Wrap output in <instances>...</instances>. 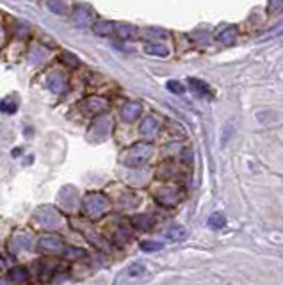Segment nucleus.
Here are the masks:
<instances>
[{"label": "nucleus", "mask_w": 283, "mask_h": 285, "mask_svg": "<svg viewBox=\"0 0 283 285\" xmlns=\"http://www.w3.org/2000/svg\"><path fill=\"white\" fill-rule=\"evenodd\" d=\"M139 114H141V103L139 102H127L121 109V118L129 123L138 120Z\"/></svg>", "instance_id": "39448f33"}, {"label": "nucleus", "mask_w": 283, "mask_h": 285, "mask_svg": "<svg viewBox=\"0 0 283 285\" xmlns=\"http://www.w3.org/2000/svg\"><path fill=\"white\" fill-rule=\"evenodd\" d=\"M155 200L159 201L164 207H175L178 201L182 200L184 191L177 186H160L159 189H155Z\"/></svg>", "instance_id": "7ed1b4c3"}, {"label": "nucleus", "mask_w": 283, "mask_h": 285, "mask_svg": "<svg viewBox=\"0 0 283 285\" xmlns=\"http://www.w3.org/2000/svg\"><path fill=\"white\" fill-rule=\"evenodd\" d=\"M141 38L148 41H160V40H168L169 38V32L168 31H162V29H155V27H150V29H142L141 32Z\"/></svg>", "instance_id": "1a4fd4ad"}, {"label": "nucleus", "mask_w": 283, "mask_h": 285, "mask_svg": "<svg viewBox=\"0 0 283 285\" xmlns=\"http://www.w3.org/2000/svg\"><path fill=\"white\" fill-rule=\"evenodd\" d=\"M164 236H166V239H169V240L180 242V240H184L187 237V230L182 227V225H173V227H169L168 230L164 232Z\"/></svg>", "instance_id": "9b49d317"}, {"label": "nucleus", "mask_w": 283, "mask_h": 285, "mask_svg": "<svg viewBox=\"0 0 283 285\" xmlns=\"http://www.w3.org/2000/svg\"><path fill=\"white\" fill-rule=\"evenodd\" d=\"M166 88L171 91V93L175 95H182V93H186V86L182 84V82H178V80H169L168 84H166Z\"/></svg>", "instance_id": "4be33fe9"}, {"label": "nucleus", "mask_w": 283, "mask_h": 285, "mask_svg": "<svg viewBox=\"0 0 283 285\" xmlns=\"http://www.w3.org/2000/svg\"><path fill=\"white\" fill-rule=\"evenodd\" d=\"M189 86H190V89L194 91V95H198L199 98H212L214 96L212 89L208 88V84L207 82H203V80L189 79Z\"/></svg>", "instance_id": "0eeeda50"}, {"label": "nucleus", "mask_w": 283, "mask_h": 285, "mask_svg": "<svg viewBox=\"0 0 283 285\" xmlns=\"http://www.w3.org/2000/svg\"><path fill=\"white\" fill-rule=\"evenodd\" d=\"M9 278L14 282V284H23L27 280V271L23 267H13L9 271Z\"/></svg>", "instance_id": "f3484780"}, {"label": "nucleus", "mask_w": 283, "mask_h": 285, "mask_svg": "<svg viewBox=\"0 0 283 285\" xmlns=\"http://www.w3.org/2000/svg\"><path fill=\"white\" fill-rule=\"evenodd\" d=\"M226 225V218L225 214L221 212H214L210 218H208V227L210 228H216V230H219V228H223Z\"/></svg>", "instance_id": "dca6fc26"}, {"label": "nucleus", "mask_w": 283, "mask_h": 285, "mask_svg": "<svg viewBox=\"0 0 283 285\" xmlns=\"http://www.w3.org/2000/svg\"><path fill=\"white\" fill-rule=\"evenodd\" d=\"M164 248L162 242H155V240H142L141 249L142 251H160Z\"/></svg>", "instance_id": "412c9836"}, {"label": "nucleus", "mask_w": 283, "mask_h": 285, "mask_svg": "<svg viewBox=\"0 0 283 285\" xmlns=\"http://www.w3.org/2000/svg\"><path fill=\"white\" fill-rule=\"evenodd\" d=\"M80 107H82V111H84L86 114H98V112H103L109 109V102H107L105 98L89 96L82 102V105Z\"/></svg>", "instance_id": "20e7f679"}, {"label": "nucleus", "mask_w": 283, "mask_h": 285, "mask_svg": "<svg viewBox=\"0 0 283 285\" xmlns=\"http://www.w3.org/2000/svg\"><path fill=\"white\" fill-rule=\"evenodd\" d=\"M139 132H141L144 138H153L155 134L159 132V121H157V118H153V116H146L144 120L141 121Z\"/></svg>", "instance_id": "423d86ee"}, {"label": "nucleus", "mask_w": 283, "mask_h": 285, "mask_svg": "<svg viewBox=\"0 0 283 285\" xmlns=\"http://www.w3.org/2000/svg\"><path fill=\"white\" fill-rule=\"evenodd\" d=\"M111 203H109V198L105 194H100V192H91L82 200V212L88 216V218L98 219L102 218L103 214L109 210Z\"/></svg>", "instance_id": "f03ea898"}, {"label": "nucleus", "mask_w": 283, "mask_h": 285, "mask_svg": "<svg viewBox=\"0 0 283 285\" xmlns=\"http://www.w3.org/2000/svg\"><path fill=\"white\" fill-rule=\"evenodd\" d=\"M142 273H144V266H142V264H134V266L130 267L129 275L130 276H139V275H142Z\"/></svg>", "instance_id": "393cba45"}, {"label": "nucleus", "mask_w": 283, "mask_h": 285, "mask_svg": "<svg viewBox=\"0 0 283 285\" xmlns=\"http://www.w3.org/2000/svg\"><path fill=\"white\" fill-rule=\"evenodd\" d=\"M48 7L52 9L55 14H66L68 5L64 2H48Z\"/></svg>", "instance_id": "5701e85b"}, {"label": "nucleus", "mask_w": 283, "mask_h": 285, "mask_svg": "<svg viewBox=\"0 0 283 285\" xmlns=\"http://www.w3.org/2000/svg\"><path fill=\"white\" fill-rule=\"evenodd\" d=\"M61 62H62V64H66L68 68H73V70L80 66V61L77 59V55H73L71 52L61 53Z\"/></svg>", "instance_id": "a211bd4d"}, {"label": "nucleus", "mask_w": 283, "mask_h": 285, "mask_svg": "<svg viewBox=\"0 0 283 285\" xmlns=\"http://www.w3.org/2000/svg\"><path fill=\"white\" fill-rule=\"evenodd\" d=\"M217 40L221 41V43H225V45H232L235 40H237V29H235V27H226L225 31L219 32Z\"/></svg>", "instance_id": "2eb2a0df"}, {"label": "nucleus", "mask_w": 283, "mask_h": 285, "mask_svg": "<svg viewBox=\"0 0 283 285\" xmlns=\"http://www.w3.org/2000/svg\"><path fill=\"white\" fill-rule=\"evenodd\" d=\"M134 225L139 227L141 230H148V228L153 225V219H151L150 216H146V214H141V216H136V218H134Z\"/></svg>", "instance_id": "6ab92c4d"}, {"label": "nucleus", "mask_w": 283, "mask_h": 285, "mask_svg": "<svg viewBox=\"0 0 283 285\" xmlns=\"http://www.w3.org/2000/svg\"><path fill=\"white\" fill-rule=\"evenodd\" d=\"M38 248L41 251H59L62 248V242L59 237H52V236H45L38 240Z\"/></svg>", "instance_id": "6e6552de"}, {"label": "nucleus", "mask_w": 283, "mask_h": 285, "mask_svg": "<svg viewBox=\"0 0 283 285\" xmlns=\"http://www.w3.org/2000/svg\"><path fill=\"white\" fill-rule=\"evenodd\" d=\"M151 153H153L151 142H136L123 153V164L129 168H141L151 159Z\"/></svg>", "instance_id": "f257e3e1"}, {"label": "nucleus", "mask_w": 283, "mask_h": 285, "mask_svg": "<svg viewBox=\"0 0 283 285\" xmlns=\"http://www.w3.org/2000/svg\"><path fill=\"white\" fill-rule=\"evenodd\" d=\"M18 111V100L14 96H5L0 102V112L4 114H14Z\"/></svg>", "instance_id": "4468645a"}, {"label": "nucleus", "mask_w": 283, "mask_h": 285, "mask_svg": "<svg viewBox=\"0 0 283 285\" xmlns=\"http://www.w3.org/2000/svg\"><path fill=\"white\" fill-rule=\"evenodd\" d=\"M267 11L273 14L280 13V11H283V2H280V0H273V2L267 4Z\"/></svg>", "instance_id": "b1692460"}, {"label": "nucleus", "mask_w": 283, "mask_h": 285, "mask_svg": "<svg viewBox=\"0 0 283 285\" xmlns=\"http://www.w3.org/2000/svg\"><path fill=\"white\" fill-rule=\"evenodd\" d=\"M144 52L148 53V55H155V57H168V55H169L168 47H164V45H160V43L146 45Z\"/></svg>", "instance_id": "f8f14e48"}, {"label": "nucleus", "mask_w": 283, "mask_h": 285, "mask_svg": "<svg viewBox=\"0 0 283 285\" xmlns=\"http://www.w3.org/2000/svg\"><path fill=\"white\" fill-rule=\"evenodd\" d=\"M111 130V120L102 116V118H96L93 123V132H94V138H105L107 134Z\"/></svg>", "instance_id": "9d476101"}, {"label": "nucleus", "mask_w": 283, "mask_h": 285, "mask_svg": "<svg viewBox=\"0 0 283 285\" xmlns=\"http://www.w3.org/2000/svg\"><path fill=\"white\" fill-rule=\"evenodd\" d=\"M114 34H118L123 40H129L134 36V29L130 25H116L114 23Z\"/></svg>", "instance_id": "aec40b11"}, {"label": "nucleus", "mask_w": 283, "mask_h": 285, "mask_svg": "<svg viewBox=\"0 0 283 285\" xmlns=\"http://www.w3.org/2000/svg\"><path fill=\"white\" fill-rule=\"evenodd\" d=\"M91 27H93V31L100 36H112L114 34V23H111V22H103V20H100V22H93V25Z\"/></svg>", "instance_id": "ddd939ff"}]
</instances>
